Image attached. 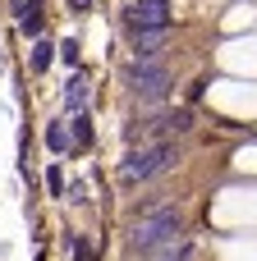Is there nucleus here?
<instances>
[{"label": "nucleus", "mask_w": 257, "mask_h": 261, "mask_svg": "<svg viewBox=\"0 0 257 261\" xmlns=\"http://www.w3.org/2000/svg\"><path fill=\"white\" fill-rule=\"evenodd\" d=\"M179 234H184V216H179L175 206H156V211H147V216L133 225V252H138V257H156V252L175 248Z\"/></svg>", "instance_id": "nucleus-1"}, {"label": "nucleus", "mask_w": 257, "mask_h": 261, "mask_svg": "<svg viewBox=\"0 0 257 261\" xmlns=\"http://www.w3.org/2000/svg\"><path fill=\"white\" fill-rule=\"evenodd\" d=\"M170 161H175V147H170V142L138 147V151H129V161H124V184H147V179H156L161 170H170Z\"/></svg>", "instance_id": "nucleus-2"}, {"label": "nucleus", "mask_w": 257, "mask_h": 261, "mask_svg": "<svg viewBox=\"0 0 257 261\" xmlns=\"http://www.w3.org/2000/svg\"><path fill=\"white\" fill-rule=\"evenodd\" d=\"M129 87H133L138 101H161L166 87H170V73H166L161 60H133V69H129Z\"/></svg>", "instance_id": "nucleus-3"}, {"label": "nucleus", "mask_w": 257, "mask_h": 261, "mask_svg": "<svg viewBox=\"0 0 257 261\" xmlns=\"http://www.w3.org/2000/svg\"><path fill=\"white\" fill-rule=\"evenodd\" d=\"M129 32H166L170 23V0H129L124 5Z\"/></svg>", "instance_id": "nucleus-4"}, {"label": "nucleus", "mask_w": 257, "mask_h": 261, "mask_svg": "<svg viewBox=\"0 0 257 261\" xmlns=\"http://www.w3.org/2000/svg\"><path fill=\"white\" fill-rule=\"evenodd\" d=\"M9 5H14V14H18V28L37 37V32H41V0H9Z\"/></svg>", "instance_id": "nucleus-5"}, {"label": "nucleus", "mask_w": 257, "mask_h": 261, "mask_svg": "<svg viewBox=\"0 0 257 261\" xmlns=\"http://www.w3.org/2000/svg\"><path fill=\"white\" fill-rule=\"evenodd\" d=\"M156 46H161V32H133V55L138 60H156Z\"/></svg>", "instance_id": "nucleus-6"}, {"label": "nucleus", "mask_w": 257, "mask_h": 261, "mask_svg": "<svg viewBox=\"0 0 257 261\" xmlns=\"http://www.w3.org/2000/svg\"><path fill=\"white\" fill-rule=\"evenodd\" d=\"M156 128H161V133H184V128H189V110H170V115H161Z\"/></svg>", "instance_id": "nucleus-7"}, {"label": "nucleus", "mask_w": 257, "mask_h": 261, "mask_svg": "<svg viewBox=\"0 0 257 261\" xmlns=\"http://www.w3.org/2000/svg\"><path fill=\"white\" fill-rule=\"evenodd\" d=\"M46 147H51V151H69V128L51 124V128H46Z\"/></svg>", "instance_id": "nucleus-8"}, {"label": "nucleus", "mask_w": 257, "mask_h": 261, "mask_svg": "<svg viewBox=\"0 0 257 261\" xmlns=\"http://www.w3.org/2000/svg\"><path fill=\"white\" fill-rule=\"evenodd\" d=\"M83 106H87V83L74 78V83H69V110H83Z\"/></svg>", "instance_id": "nucleus-9"}, {"label": "nucleus", "mask_w": 257, "mask_h": 261, "mask_svg": "<svg viewBox=\"0 0 257 261\" xmlns=\"http://www.w3.org/2000/svg\"><path fill=\"white\" fill-rule=\"evenodd\" d=\"M51 50H55L51 41H37V46H32V69H46V64H51Z\"/></svg>", "instance_id": "nucleus-10"}, {"label": "nucleus", "mask_w": 257, "mask_h": 261, "mask_svg": "<svg viewBox=\"0 0 257 261\" xmlns=\"http://www.w3.org/2000/svg\"><path fill=\"white\" fill-rule=\"evenodd\" d=\"M87 138H92L87 119H83V115H74V138H69V142H74V147H87Z\"/></svg>", "instance_id": "nucleus-11"}, {"label": "nucleus", "mask_w": 257, "mask_h": 261, "mask_svg": "<svg viewBox=\"0 0 257 261\" xmlns=\"http://www.w3.org/2000/svg\"><path fill=\"white\" fill-rule=\"evenodd\" d=\"M46 188H51V197H60V193H64V179H60V170H55V165L46 170Z\"/></svg>", "instance_id": "nucleus-12"}, {"label": "nucleus", "mask_w": 257, "mask_h": 261, "mask_svg": "<svg viewBox=\"0 0 257 261\" xmlns=\"http://www.w3.org/2000/svg\"><path fill=\"white\" fill-rule=\"evenodd\" d=\"M74 261H92V252H87L83 243H74Z\"/></svg>", "instance_id": "nucleus-13"}, {"label": "nucleus", "mask_w": 257, "mask_h": 261, "mask_svg": "<svg viewBox=\"0 0 257 261\" xmlns=\"http://www.w3.org/2000/svg\"><path fill=\"white\" fill-rule=\"evenodd\" d=\"M69 5H74V9H87V0H69Z\"/></svg>", "instance_id": "nucleus-14"}]
</instances>
